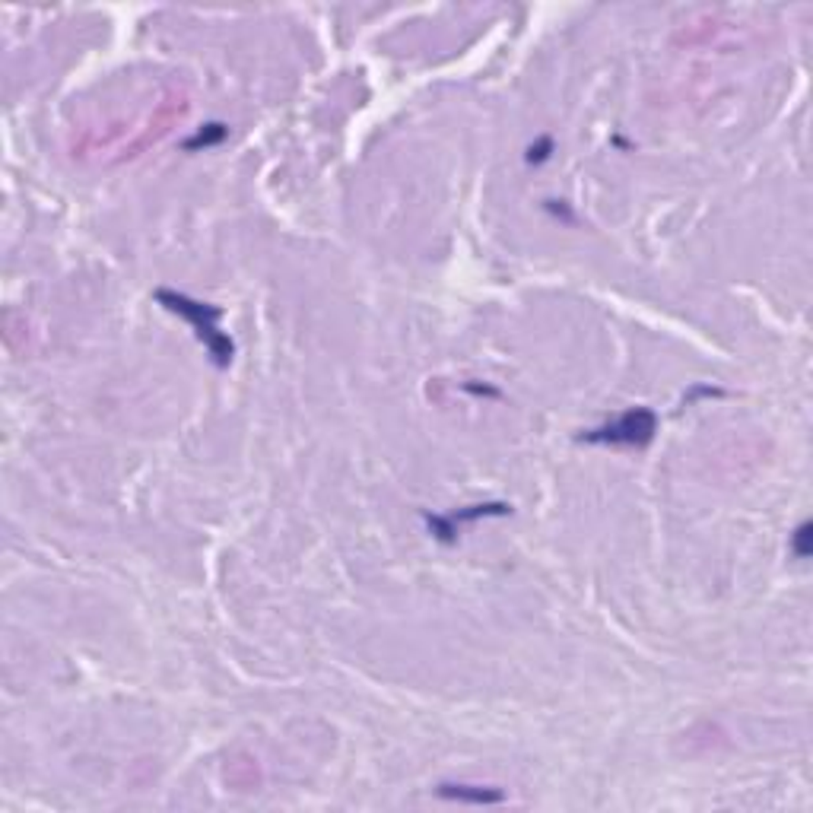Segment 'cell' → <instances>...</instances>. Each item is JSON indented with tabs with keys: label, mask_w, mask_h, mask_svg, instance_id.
Masks as SVG:
<instances>
[{
	"label": "cell",
	"mask_w": 813,
	"mask_h": 813,
	"mask_svg": "<svg viewBox=\"0 0 813 813\" xmlns=\"http://www.w3.org/2000/svg\"><path fill=\"white\" fill-rule=\"evenodd\" d=\"M156 302L163 305V309L182 315L185 322L195 328L197 340H201L204 350L210 353V359L219 365V369H226V365L232 363L236 346H232V340L219 331V315H223V311H219L216 305L195 302V299L185 296V292H172V290H156Z\"/></svg>",
	"instance_id": "6da1fadb"
},
{
	"label": "cell",
	"mask_w": 813,
	"mask_h": 813,
	"mask_svg": "<svg viewBox=\"0 0 813 813\" xmlns=\"http://www.w3.org/2000/svg\"><path fill=\"white\" fill-rule=\"evenodd\" d=\"M658 429V417L649 406H636V410H626L623 417H617L613 423L601 426V429H591L582 436V442L591 445H617V449H642L655 438Z\"/></svg>",
	"instance_id": "7a4b0ae2"
},
{
	"label": "cell",
	"mask_w": 813,
	"mask_h": 813,
	"mask_svg": "<svg viewBox=\"0 0 813 813\" xmlns=\"http://www.w3.org/2000/svg\"><path fill=\"white\" fill-rule=\"evenodd\" d=\"M808 537H810V524H801V528H797V534H795V553L797 556H808Z\"/></svg>",
	"instance_id": "5b68a950"
},
{
	"label": "cell",
	"mask_w": 813,
	"mask_h": 813,
	"mask_svg": "<svg viewBox=\"0 0 813 813\" xmlns=\"http://www.w3.org/2000/svg\"><path fill=\"white\" fill-rule=\"evenodd\" d=\"M442 797H455V801H474V804H496L502 801V791H486L477 785H442L438 788Z\"/></svg>",
	"instance_id": "277c9868"
},
{
	"label": "cell",
	"mask_w": 813,
	"mask_h": 813,
	"mask_svg": "<svg viewBox=\"0 0 813 813\" xmlns=\"http://www.w3.org/2000/svg\"><path fill=\"white\" fill-rule=\"evenodd\" d=\"M505 512H509V505H474V509H464L449 518H429V528H436L438 537L449 541V534H455V528L461 531L464 522H477V518H483V515H505Z\"/></svg>",
	"instance_id": "3957f363"
}]
</instances>
